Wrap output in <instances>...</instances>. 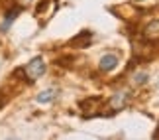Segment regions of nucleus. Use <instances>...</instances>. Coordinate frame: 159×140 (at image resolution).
<instances>
[{
  "label": "nucleus",
  "instance_id": "nucleus-3",
  "mask_svg": "<svg viewBox=\"0 0 159 140\" xmlns=\"http://www.w3.org/2000/svg\"><path fill=\"white\" fill-rule=\"evenodd\" d=\"M142 36L148 41H159V20H151L145 24Z\"/></svg>",
  "mask_w": 159,
  "mask_h": 140
},
{
  "label": "nucleus",
  "instance_id": "nucleus-12",
  "mask_svg": "<svg viewBox=\"0 0 159 140\" xmlns=\"http://www.w3.org/2000/svg\"><path fill=\"white\" fill-rule=\"evenodd\" d=\"M134 2H143V0H134Z\"/></svg>",
  "mask_w": 159,
  "mask_h": 140
},
{
  "label": "nucleus",
  "instance_id": "nucleus-4",
  "mask_svg": "<svg viewBox=\"0 0 159 140\" xmlns=\"http://www.w3.org/2000/svg\"><path fill=\"white\" fill-rule=\"evenodd\" d=\"M98 107H100V99H87V101L81 103V111H83L84 117H94V114H100Z\"/></svg>",
  "mask_w": 159,
  "mask_h": 140
},
{
  "label": "nucleus",
  "instance_id": "nucleus-2",
  "mask_svg": "<svg viewBox=\"0 0 159 140\" xmlns=\"http://www.w3.org/2000/svg\"><path fill=\"white\" fill-rule=\"evenodd\" d=\"M126 105H128V93H124V91H118V93H114V95L108 99L110 113H118V111H122Z\"/></svg>",
  "mask_w": 159,
  "mask_h": 140
},
{
  "label": "nucleus",
  "instance_id": "nucleus-11",
  "mask_svg": "<svg viewBox=\"0 0 159 140\" xmlns=\"http://www.w3.org/2000/svg\"><path fill=\"white\" fill-rule=\"evenodd\" d=\"M8 140H20V138H16V136H10V138H8Z\"/></svg>",
  "mask_w": 159,
  "mask_h": 140
},
{
  "label": "nucleus",
  "instance_id": "nucleus-6",
  "mask_svg": "<svg viewBox=\"0 0 159 140\" xmlns=\"http://www.w3.org/2000/svg\"><path fill=\"white\" fill-rule=\"evenodd\" d=\"M22 12V8L20 6H14L12 10H8L6 12V16H4V22H2V26H0V32H8V28H10V24L16 20V16Z\"/></svg>",
  "mask_w": 159,
  "mask_h": 140
},
{
  "label": "nucleus",
  "instance_id": "nucleus-7",
  "mask_svg": "<svg viewBox=\"0 0 159 140\" xmlns=\"http://www.w3.org/2000/svg\"><path fill=\"white\" fill-rule=\"evenodd\" d=\"M57 93L59 91L55 89V87H51V89H45V91H41V93L35 97V101L38 103H41V105H45V103H51L55 97H57Z\"/></svg>",
  "mask_w": 159,
  "mask_h": 140
},
{
  "label": "nucleus",
  "instance_id": "nucleus-8",
  "mask_svg": "<svg viewBox=\"0 0 159 140\" xmlns=\"http://www.w3.org/2000/svg\"><path fill=\"white\" fill-rule=\"evenodd\" d=\"M132 81H134V85H136V87H139V85H143L145 81H148V73H145V71H138L136 75L132 77Z\"/></svg>",
  "mask_w": 159,
  "mask_h": 140
},
{
  "label": "nucleus",
  "instance_id": "nucleus-1",
  "mask_svg": "<svg viewBox=\"0 0 159 140\" xmlns=\"http://www.w3.org/2000/svg\"><path fill=\"white\" fill-rule=\"evenodd\" d=\"M22 71H24V77H26L30 83L38 81L39 77H43V75H45V61H43V57H39V56H38V57H34L32 61H30Z\"/></svg>",
  "mask_w": 159,
  "mask_h": 140
},
{
  "label": "nucleus",
  "instance_id": "nucleus-5",
  "mask_svg": "<svg viewBox=\"0 0 159 140\" xmlns=\"http://www.w3.org/2000/svg\"><path fill=\"white\" fill-rule=\"evenodd\" d=\"M118 61L120 59H118L116 53H104L98 61V67H100V71H112L116 65H118Z\"/></svg>",
  "mask_w": 159,
  "mask_h": 140
},
{
  "label": "nucleus",
  "instance_id": "nucleus-10",
  "mask_svg": "<svg viewBox=\"0 0 159 140\" xmlns=\"http://www.w3.org/2000/svg\"><path fill=\"white\" fill-rule=\"evenodd\" d=\"M155 138L159 140V124H157V130H155Z\"/></svg>",
  "mask_w": 159,
  "mask_h": 140
},
{
  "label": "nucleus",
  "instance_id": "nucleus-9",
  "mask_svg": "<svg viewBox=\"0 0 159 140\" xmlns=\"http://www.w3.org/2000/svg\"><path fill=\"white\" fill-rule=\"evenodd\" d=\"M16 2H18V6H20V8H24V6H28L32 0H16Z\"/></svg>",
  "mask_w": 159,
  "mask_h": 140
}]
</instances>
